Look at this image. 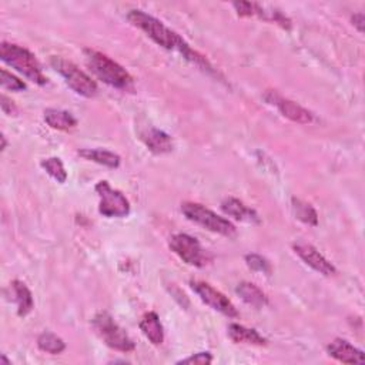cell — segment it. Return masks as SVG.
<instances>
[{"instance_id":"cell-1","label":"cell","mask_w":365,"mask_h":365,"mask_svg":"<svg viewBox=\"0 0 365 365\" xmlns=\"http://www.w3.org/2000/svg\"><path fill=\"white\" fill-rule=\"evenodd\" d=\"M127 19H129V22L133 26H136L137 29L148 34L156 45L167 50H177L182 54V58L198 66L200 69H203L209 73L214 71L211 64L204 56L193 50L181 36H178L176 32H173L170 27H167L158 19H156L154 16L148 14L143 10H130L129 14H127Z\"/></svg>"},{"instance_id":"cell-2","label":"cell","mask_w":365,"mask_h":365,"mask_svg":"<svg viewBox=\"0 0 365 365\" xmlns=\"http://www.w3.org/2000/svg\"><path fill=\"white\" fill-rule=\"evenodd\" d=\"M84 58L89 69L103 83L121 90H127L133 86V78L130 76V73L106 54L91 49H84Z\"/></svg>"},{"instance_id":"cell-3","label":"cell","mask_w":365,"mask_h":365,"mask_svg":"<svg viewBox=\"0 0 365 365\" xmlns=\"http://www.w3.org/2000/svg\"><path fill=\"white\" fill-rule=\"evenodd\" d=\"M0 59L14 70L22 73L23 76H26L33 83L39 86L47 84V78L43 75L42 66L30 50L3 42L2 46H0Z\"/></svg>"},{"instance_id":"cell-4","label":"cell","mask_w":365,"mask_h":365,"mask_svg":"<svg viewBox=\"0 0 365 365\" xmlns=\"http://www.w3.org/2000/svg\"><path fill=\"white\" fill-rule=\"evenodd\" d=\"M91 327L95 328L96 334L103 340V342L110 349L120 353H132L136 349V344L129 337L123 328L113 320V317L102 311L91 320Z\"/></svg>"},{"instance_id":"cell-5","label":"cell","mask_w":365,"mask_h":365,"mask_svg":"<svg viewBox=\"0 0 365 365\" xmlns=\"http://www.w3.org/2000/svg\"><path fill=\"white\" fill-rule=\"evenodd\" d=\"M181 211L186 215L187 220H190L191 223L203 227L211 233L228 237V239L235 237L237 234V228L231 222L226 220L224 217H220L202 204L190 203V202L182 203Z\"/></svg>"},{"instance_id":"cell-6","label":"cell","mask_w":365,"mask_h":365,"mask_svg":"<svg viewBox=\"0 0 365 365\" xmlns=\"http://www.w3.org/2000/svg\"><path fill=\"white\" fill-rule=\"evenodd\" d=\"M50 64L64 79L67 86L79 96L90 99L97 95V83L89 75H86L83 70H80L75 63H71L63 58L53 56L50 59Z\"/></svg>"},{"instance_id":"cell-7","label":"cell","mask_w":365,"mask_h":365,"mask_svg":"<svg viewBox=\"0 0 365 365\" xmlns=\"http://www.w3.org/2000/svg\"><path fill=\"white\" fill-rule=\"evenodd\" d=\"M169 246L170 250L178 255L180 260L189 266L202 268L211 261V255L202 247L197 239L189 234L178 233L172 235Z\"/></svg>"},{"instance_id":"cell-8","label":"cell","mask_w":365,"mask_h":365,"mask_svg":"<svg viewBox=\"0 0 365 365\" xmlns=\"http://www.w3.org/2000/svg\"><path fill=\"white\" fill-rule=\"evenodd\" d=\"M96 193L99 194V213L107 218H121L129 215L130 213V203L126 196L113 189L108 181L103 180L96 185Z\"/></svg>"},{"instance_id":"cell-9","label":"cell","mask_w":365,"mask_h":365,"mask_svg":"<svg viewBox=\"0 0 365 365\" xmlns=\"http://www.w3.org/2000/svg\"><path fill=\"white\" fill-rule=\"evenodd\" d=\"M190 287L198 296L200 300H202L204 304H207L210 308L215 309V311L222 313L230 318L239 317V311H237L235 305L228 300V297H226L222 291H218L214 287H211L209 283L191 280Z\"/></svg>"},{"instance_id":"cell-10","label":"cell","mask_w":365,"mask_h":365,"mask_svg":"<svg viewBox=\"0 0 365 365\" xmlns=\"http://www.w3.org/2000/svg\"><path fill=\"white\" fill-rule=\"evenodd\" d=\"M264 100L271 106H276L279 108V112L291 121H296L300 124H309L314 121V116L311 112H308L307 108L301 107L293 100L284 99L277 93V91L268 90L264 95Z\"/></svg>"},{"instance_id":"cell-11","label":"cell","mask_w":365,"mask_h":365,"mask_svg":"<svg viewBox=\"0 0 365 365\" xmlns=\"http://www.w3.org/2000/svg\"><path fill=\"white\" fill-rule=\"evenodd\" d=\"M296 254L298 257L308 266L311 267L313 270H316L317 272L322 274L325 277H331L335 276L337 274V268L334 267V264H331L328 261L324 255L311 244H307V243H296L293 246Z\"/></svg>"},{"instance_id":"cell-12","label":"cell","mask_w":365,"mask_h":365,"mask_svg":"<svg viewBox=\"0 0 365 365\" xmlns=\"http://www.w3.org/2000/svg\"><path fill=\"white\" fill-rule=\"evenodd\" d=\"M327 353L334 360L342 362V364H364L365 357L361 350H358L357 346H354L351 342L337 338L333 342L328 344Z\"/></svg>"},{"instance_id":"cell-13","label":"cell","mask_w":365,"mask_h":365,"mask_svg":"<svg viewBox=\"0 0 365 365\" xmlns=\"http://www.w3.org/2000/svg\"><path fill=\"white\" fill-rule=\"evenodd\" d=\"M222 210L224 214L235 218V220L250 223V224H259L260 217L255 213V210L247 207L239 198L228 197L222 203Z\"/></svg>"},{"instance_id":"cell-14","label":"cell","mask_w":365,"mask_h":365,"mask_svg":"<svg viewBox=\"0 0 365 365\" xmlns=\"http://www.w3.org/2000/svg\"><path fill=\"white\" fill-rule=\"evenodd\" d=\"M141 140L145 145H148V149L154 154L170 153L173 152V148H174L172 137L166 132L154 129V127L143 132Z\"/></svg>"},{"instance_id":"cell-15","label":"cell","mask_w":365,"mask_h":365,"mask_svg":"<svg viewBox=\"0 0 365 365\" xmlns=\"http://www.w3.org/2000/svg\"><path fill=\"white\" fill-rule=\"evenodd\" d=\"M10 290L13 294V301L17 305V316L19 317L29 316L34 307V301L27 285L19 280H14L10 284Z\"/></svg>"},{"instance_id":"cell-16","label":"cell","mask_w":365,"mask_h":365,"mask_svg":"<svg viewBox=\"0 0 365 365\" xmlns=\"http://www.w3.org/2000/svg\"><path fill=\"white\" fill-rule=\"evenodd\" d=\"M140 330L144 334V337L148 338L153 345H161L164 341V330L163 325L160 322V317L150 311L145 313L141 320H140Z\"/></svg>"},{"instance_id":"cell-17","label":"cell","mask_w":365,"mask_h":365,"mask_svg":"<svg viewBox=\"0 0 365 365\" xmlns=\"http://www.w3.org/2000/svg\"><path fill=\"white\" fill-rule=\"evenodd\" d=\"M228 338L235 344H251V345H266L267 340L254 328H247L240 324L228 325Z\"/></svg>"},{"instance_id":"cell-18","label":"cell","mask_w":365,"mask_h":365,"mask_svg":"<svg viewBox=\"0 0 365 365\" xmlns=\"http://www.w3.org/2000/svg\"><path fill=\"white\" fill-rule=\"evenodd\" d=\"M235 293L240 296V298L246 304L254 308H263L268 304V298L263 293V290L252 283H247V281L240 283L235 288Z\"/></svg>"},{"instance_id":"cell-19","label":"cell","mask_w":365,"mask_h":365,"mask_svg":"<svg viewBox=\"0 0 365 365\" xmlns=\"http://www.w3.org/2000/svg\"><path fill=\"white\" fill-rule=\"evenodd\" d=\"M45 121L51 129L62 132L71 130L78 126V120L69 112L58 110V108H47V110H45Z\"/></svg>"},{"instance_id":"cell-20","label":"cell","mask_w":365,"mask_h":365,"mask_svg":"<svg viewBox=\"0 0 365 365\" xmlns=\"http://www.w3.org/2000/svg\"><path fill=\"white\" fill-rule=\"evenodd\" d=\"M78 154L89 161H95L102 166H106L108 169H117L120 166V156L108 152V150H99V149H83L79 150Z\"/></svg>"},{"instance_id":"cell-21","label":"cell","mask_w":365,"mask_h":365,"mask_svg":"<svg viewBox=\"0 0 365 365\" xmlns=\"http://www.w3.org/2000/svg\"><path fill=\"white\" fill-rule=\"evenodd\" d=\"M291 207H293L294 217L301 223L308 224V226H314V227L318 224V214L311 204H308V203L303 202V200L294 197L293 206Z\"/></svg>"},{"instance_id":"cell-22","label":"cell","mask_w":365,"mask_h":365,"mask_svg":"<svg viewBox=\"0 0 365 365\" xmlns=\"http://www.w3.org/2000/svg\"><path fill=\"white\" fill-rule=\"evenodd\" d=\"M38 346H39L40 351L51 354V355L62 354L66 350L64 341L60 337H58L56 334H53L50 331H46V333L39 335Z\"/></svg>"},{"instance_id":"cell-23","label":"cell","mask_w":365,"mask_h":365,"mask_svg":"<svg viewBox=\"0 0 365 365\" xmlns=\"http://www.w3.org/2000/svg\"><path fill=\"white\" fill-rule=\"evenodd\" d=\"M42 167L46 170V173L56 180L58 182H60V185H63V182H66L67 180V172L63 166V163L60 158L58 157H50V158H45L42 161Z\"/></svg>"},{"instance_id":"cell-24","label":"cell","mask_w":365,"mask_h":365,"mask_svg":"<svg viewBox=\"0 0 365 365\" xmlns=\"http://www.w3.org/2000/svg\"><path fill=\"white\" fill-rule=\"evenodd\" d=\"M246 263H247L248 268L255 271V272H263V274H266V276H270L271 274V264L268 263V260H266L259 254H247Z\"/></svg>"},{"instance_id":"cell-25","label":"cell","mask_w":365,"mask_h":365,"mask_svg":"<svg viewBox=\"0 0 365 365\" xmlns=\"http://www.w3.org/2000/svg\"><path fill=\"white\" fill-rule=\"evenodd\" d=\"M0 83H2L3 89L12 90V91H22L26 89L25 82H22L21 79H17L16 76H13L12 73H9L5 69H2V71H0Z\"/></svg>"},{"instance_id":"cell-26","label":"cell","mask_w":365,"mask_h":365,"mask_svg":"<svg viewBox=\"0 0 365 365\" xmlns=\"http://www.w3.org/2000/svg\"><path fill=\"white\" fill-rule=\"evenodd\" d=\"M237 14L240 17H251L257 14L259 5L257 3H250V2H234L233 3Z\"/></svg>"},{"instance_id":"cell-27","label":"cell","mask_w":365,"mask_h":365,"mask_svg":"<svg viewBox=\"0 0 365 365\" xmlns=\"http://www.w3.org/2000/svg\"><path fill=\"white\" fill-rule=\"evenodd\" d=\"M211 362H213V355L210 353H197L189 358L177 361V364H190V365H209Z\"/></svg>"},{"instance_id":"cell-28","label":"cell","mask_w":365,"mask_h":365,"mask_svg":"<svg viewBox=\"0 0 365 365\" xmlns=\"http://www.w3.org/2000/svg\"><path fill=\"white\" fill-rule=\"evenodd\" d=\"M0 104H2V110H3L5 115L12 116V115H14V113L17 112V108H16V106L13 104V102L9 100L5 95L2 96V103H0Z\"/></svg>"},{"instance_id":"cell-29","label":"cell","mask_w":365,"mask_h":365,"mask_svg":"<svg viewBox=\"0 0 365 365\" xmlns=\"http://www.w3.org/2000/svg\"><path fill=\"white\" fill-rule=\"evenodd\" d=\"M351 22H353V25L358 29L360 33L364 32V13H357V14H354V16L351 17Z\"/></svg>"},{"instance_id":"cell-30","label":"cell","mask_w":365,"mask_h":365,"mask_svg":"<svg viewBox=\"0 0 365 365\" xmlns=\"http://www.w3.org/2000/svg\"><path fill=\"white\" fill-rule=\"evenodd\" d=\"M8 148V141H6V137L2 134V152H5Z\"/></svg>"},{"instance_id":"cell-31","label":"cell","mask_w":365,"mask_h":365,"mask_svg":"<svg viewBox=\"0 0 365 365\" xmlns=\"http://www.w3.org/2000/svg\"><path fill=\"white\" fill-rule=\"evenodd\" d=\"M2 364H6V365H10V361L5 357V354L2 355Z\"/></svg>"}]
</instances>
